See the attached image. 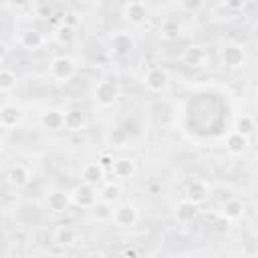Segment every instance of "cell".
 <instances>
[{
	"mask_svg": "<svg viewBox=\"0 0 258 258\" xmlns=\"http://www.w3.org/2000/svg\"><path fill=\"white\" fill-rule=\"evenodd\" d=\"M220 214L226 216L230 222H236V220H240V218L244 216V204H242L240 200H236V198H230V200L224 202Z\"/></svg>",
	"mask_w": 258,
	"mask_h": 258,
	"instance_id": "603a6c76",
	"label": "cell"
},
{
	"mask_svg": "<svg viewBox=\"0 0 258 258\" xmlns=\"http://www.w3.org/2000/svg\"><path fill=\"white\" fill-rule=\"evenodd\" d=\"M18 42H20V46L22 48H26V50H38L42 44H44V36L38 32V30H26V32H22L20 36H18Z\"/></svg>",
	"mask_w": 258,
	"mask_h": 258,
	"instance_id": "44dd1931",
	"label": "cell"
},
{
	"mask_svg": "<svg viewBox=\"0 0 258 258\" xmlns=\"http://www.w3.org/2000/svg\"><path fill=\"white\" fill-rule=\"evenodd\" d=\"M139 254H141V250L135 248V246H125L121 250V256H139Z\"/></svg>",
	"mask_w": 258,
	"mask_h": 258,
	"instance_id": "e575fe53",
	"label": "cell"
},
{
	"mask_svg": "<svg viewBox=\"0 0 258 258\" xmlns=\"http://www.w3.org/2000/svg\"><path fill=\"white\" fill-rule=\"evenodd\" d=\"M129 131L127 129H123V127H113V129H109L107 131V135H105V141H107V145L109 147H113V149H119V147H125L127 143H129Z\"/></svg>",
	"mask_w": 258,
	"mask_h": 258,
	"instance_id": "ffe728a7",
	"label": "cell"
},
{
	"mask_svg": "<svg viewBox=\"0 0 258 258\" xmlns=\"http://www.w3.org/2000/svg\"><path fill=\"white\" fill-rule=\"evenodd\" d=\"M77 73V60L71 56H56L50 60V77L58 83H67Z\"/></svg>",
	"mask_w": 258,
	"mask_h": 258,
	"instance_id": "7a4b0ae2",
	"label": "cell"
},
{
	"mask_svg": "<svg viewBox=\"0 0 258 258\" xmlns=\"http://www.w3.org/2000/svg\"><path fill=\"white\" fill-rule=\"evenodd\" d=\"M83 2H87V4H95V2H99V0H83Z\"/></svg>",
	"mask_w": 258,
	"mask_h": 258,
	"instance_id": "8d00e7d4",
	"label": "cell"
},
{
	"mask_svg": "<svg viewBox=\"0 0 258 258\" xmlns=\"http://www.w3.org/2000/svg\"><path fill=\"white\" fill-rule=\"evenodd\" d=\"M40 125L44 129H50V131H56L60 127H64V111L60 109H46L40 113Z\"/></svg>",
	"mask_w": 258,
	"mask_h": 258,
	"instance_id": "5bb4252c",
	"label": "cell"
},
{
	"mask_svg": "<svg viewBox=\"0 0 258 258\" xmlns=\"http://www.w3.org/2000/svg\"><path fill=\"white\" fill-rule=\"evenodd\" d=\"M121 191H123V189H121L119 183H107V185L101 189V200L113 204V202H117V200L121 198Z\"/></svg>",
	"mask_w": 258,
	"mask_h": 258,
	"instance_id": "83f0119b",
	"label": "cell"
},
{
	"mask_svg": "<svg viewBox=\"0 0 258 258\" xmlns=\"http://www.w3.org/2000/svg\"><path fill=\"white\" fill-rule=\"evenodd\" d=\"M256 212H258V204H256Z\"/></svg>",
	"mask_w": 258,
	"mask_h": 258,
	"instance_id": "74e56055",
	"label": "cell"
},
{
	"mask_svg": "<svg viewBox=\"0 0 258 258\" xmlns=\"http://www.w3.org/2000/svg\"><path fill=\"white\" fill-rule=\"evenodd\" d=\"M143 83H145V87H147L151 93H163V91L169 87V75H167L165 69L153 67V69H149V71L145 73Z\"/></svg>",
	"mask_w": 258,
	"mask_h": 258,
	"instance_id": "5b68a950",
	"label": "cell"
},
{
	"mask_svg": "<svg viewBox=\"0 0 258 258\" xmlns=\"http://www.w3.org/2000/svg\"><path fill=\"white\" fill-rule=\"evenodd\" d=\"M179 4H181L183 10H187V12H196V10H200V6L204 4V0H179Z\"/></svg>",
	"mask_w": 258,
	"mask_h": 258,
	"instance_id": "1f68e13d",
	"label": "cell"
},
{
	"mask_svg": "<svg viewBox=\"0 0 258 258\" xmlns=\"http://www.w3.org/2000/svg\"><path fill=\"white\" fill-rule=\"evenodd\" d=\"M77 240H79V230L73 228V226H60L56 230V234H54V242L60 244V246H64V248L67 246H73Z\"/></svg>",
	"mask_w": 258,
	"mask_h": 258,
	"instance_id": "cb8c5ba5",
	"label": "cell"
},
{
	"mask_svg": "<svg viewBox=\"0 0 258 258\" xmlns=\"http://www.w3.org/2000/svg\"><path fill=\"white\" fill-rule=\"evenodd\" d=\"M20 121V109L16 105H2L0 109V125L4 129H12L16 127Z\"/></svg>",
	"mask_w": 258,
	"mask_h": 258,
	"instance_id": "7402d4cb",
	"label": "cell"
},
{
	"mask_svg": "<svg viewBox=\"0 0 258 258\" xmlns=\"http://www.w3.org/2000/svg\"><path fill=\"white\" fill-rule=\"evenodd\" d=\"M234 131H238V133L250 137V135L256 131V121H254V117H250V115H238V117H236V123H234Z\"/></svg>",
	"mask_w": 258,
	"mask_h": 258,
	"instance_id": "d4e9b609",
	"label": "cell"
},
{
	"mask_svg": "<svg viewBox=\"0 0 258 258\" xmlns=\"http://www.w3.org/2000/svg\"><path fill=\"white\" fill-rule=\"evenodd\" d=\"M224 4H226L228 10L238 12V10H242V8L246 6V0H224Z\"/></svg>",
	"mask_w": 258,
	"mask_h": 258,
	"instance_id": "d6a6232c",
	"label": "cell"
},
{
	"mask_svg": "<svg viewBox=\"0 0 258 258\" xmlns=\"http://www.w3.org/2000/svg\"><path fill=\"white\" fill-rule=\"evenodd\" d=\"M10 2H12V4L16 6V8H24V6H26V4L30 2V0H10Z\"/></svg>",
	"mask_w": 258,
	"mask_h": 258,
	"instance_id": "d590c367",
	"label": "cell"
},
{
	"mask_svg": "<svg viewBox=\"0 0 258 258\" xmlns=\"http://www.w3.org/2000/svg\"><path fill=\"white\" fill-rule=\"evenodd\" d=\"M119 85H117V81H113V79H105V81H101L97 87H95V101H97V105L99 107H103V109H107V107H113L115 103H117V99H119Z\"/></svg>",
	"mask_w": 258,
	"mask_h": 258,
	"instance_id": "6da1fadb",
	"label": "cell"
},
{
	"mask_svg": "<svg viewBox=\"0 0 258 258\" xmlns=\"http://www.w3.org/2000/svg\"><path fill=\"white\" fill-rule=\"evenodd\" d=\"M109 48L115 56L123 58V56H129L135 48V38L131 32H115L109 40Z\"/></svg>",
	"mask_w": 258,
	"mask_h": 258,
	"instance_id": "277c9868",
	"label": "cell"
},
{
	"mask_svg": "<svg viewBox=\"0 0 258 258\" xmlns=\"http://www.w3.org/2000/svg\"><path fill=\"white\" fill-rule=\"evenodd\" d=\"M230 224H232V222H230L226 216H222V214H220V216L214 220L212 230H214L216 234H226V232H228V228H230Z\"/></svg>",
	"mask_w": 258,
	"mask_h": 258,
	"instance_id": "f546056e",
	"label": "cell"
},
{
	"mask_svg": "<svg viewBox=\"0 0 258 258\" xmlns=\"http://www.w3.org/2000/svg\"><path fill=\"white\" fill-rule=\"evenodd\" d=\"M71 200H73V204L79 206V208L93 210V206L97 204V191H95L93 185L83 183V185L73 187V191H71Z\"/></svg>",
	"mask_w": 258,
	"mask_h": 258,
	"instance_id": "8992f818",
	"label": "cell"
},
{
	"mask_svg": "<svg viewBox=\"0 0 258 258\" xmlns=\"http://www.w3.org/2000/svg\"><path fill=\"white\" fill-rule=\"evenodd\" d=\"M246 149H248V137L246 135L232 131L226 137V151L230 155H242V153H246Z\"/></svg>",
	"mask_w": 258,
	"mask_h": 258,
	"instance_id": "2e32d148",
	"label": "cell"
},
{
	"mask_svg": "<svg viewBox=\"0 0 258 258\" xmlns=\"http://www.w3.org/2000/svg\"><path fill=\"white\" fill-rule=\"evenodd\" d=\"M93 216L97 218V220H109V218H113V210H111V204L109 202H105V200H101V202H97L95 206H93Z\"/></svg>",
	"mask_w": 258,
	"mask_h": 258,
	"instance_id": "f1b7e54d",
	"label": "cell"
},
{
	"mask_svg": "<svg viewBox=\"0 0 258 258\" xmlns=\"http://www.w3.org/2000/svg\"><path fill=\"white\" fill-rule=\"evenodd\" d=\"M38 14H40V16H44V18H48V16H52V14H54V8H52L50 4H46V2H42V4L38 6Z\"/></svg>",
	"mask_w": 258,
	"mask_h": 258,
	"instance_id": "836d02e7",
	"label": "cell"
},
{
	"mask_svg": "<svg viewBox=\"0 0 258 258\" xmlns=\"http://www.w3.org/2000/svg\"><path fill=\"white\" fill-rule=\"evenodd\" d=\"M123 16H125V20H127L129 24L139 26V24H143L145 18H147V8H145V4H143L141 0H129V2L125 4V8H123Z\"/></svg>",
	"mask_w": 258,
	"mask_h": 258,
	"instance_id": "ba28073f",
	"label": "cell"
},
{
	"mask_svg": "<svg viewBox=\"0 0 258 258\" xmlns=\"http://www.w3.org/2000/svg\"><path fill=\"white\" fill-rule=\"evenodd\" d=\"M81 177H83L85 183H89V185H97V183H101L103 177H105V167H103L99 161H91V163H87V165L83 167Z\"/></svg>",
	"mask_w": 258,
	"mask_h": 258,
	"instance_id": "9a60e30c",
	"label": "cell"
},
{
	"mask_svg": "<svg viewBox=\"0 0 258 258\" xmlns=\"http://www.w3.org/2000/svg\"><path fill=\"white\" fill-rule=\"evenodd\" d=\"M85 127H87V119H85V115L79 109L64 111V129L67 131L77 133V131H83Z\"/></svg>",
	"mask_w": 258,
	"mask_h": 258,
	"instance_id": "ac0fdd59",
	"label": "cell"
},
{
	"mask_svg": "<svg viewBox=\"0 0 258 258\" xmlns=\"http://www.w3.org/2000/svg\"><path fill=\"white\" fill-rule=\"evenodd\" d=\"M97 161H99L105 169H111V167H113V163H115V157H113L109 151H101V153H99V157H97Z\"/></svg>",
	"mask_w": 258,
	"mask_h": 258,
	"instance_id": "4dcf8cb0",
	"label": "cell"
},
{
	"mask_svg": "<svg viewBox=\"0 0 258 258\" xmlns=\"http://www.w3.org/2000/svg\"><path fill=\"white\" fill-rule=\"evenodd\" d=\"M71 204H73L71 194H64V191H50L48 198H46V206H48V210H50V212H56V214L69 210Z\"/></svg>",
	"mask_w": 258,
	"mask_h": 258,
	"instance_id": "e0dca14e",
	"label": "cell"
},
{
	"mask_svg": "<svg viewBox=\"0 0 258 258\" xmlns=\"http://www.w3.org/2000/svg\"><path fill=\"white\" fill-rule=\"evenodd\" d=\"M256 159H258V155H256Z\"/></svg>",
	"mask_w": 258,
	"mask_h": 258,
	"instance_id": "f35d334b",
	"label": "cell"
},
{
	"mask_svg": "<svg viewBox=\"0 0 258 258\" xmlns=\"http://www.w3.org/2000/svg\"><path fill=\"white\" fill-rule=\"evenodd\" d=\"M139 220V208L131 202H123L113 210V222L117 228H133Z\"/></svg>",
	"mask_w": 258,
	"mask_h": 258,
	"instance_id": "3957f363",
	"label": "cell"
},
{
	"mask_svg": "<svg viewBox=\"0 0 258 258\" xmlns=\"http://www.w3.org/2000/svg\"><path fill=\"white\" fill-rule=\"evenodd\" d=\"M159 32H161V38H165V40H177L183 32V26L177 18H165L159 26Z\"/></svg>",
	"mask_w": 258,
	"mask_h": 258,
	"instance_id": "d6986e66",
	"label": "cell"
},
{
	"mask_svg": "<svg viewBox=\"0 0 258 258\" xmlns=\"http://www.w3.org/2000/svg\"><path fill=\"white\" fill-rule=\"evenodd\" d=\"M208 196H210V187H208V183L204 179H191L187 183V187H185V198L196 202L198 206L204 204L208 200Z\"/></svg>",
	"mask_w": 258,
	"mask_h": 258,
	"instance_id": "30bf717a",
	"label": "cell"
},
{
	"mask_svg": "<svg viewBox=\"0 0 258 258\" xmlns=\"http://www.w3.org/2000/svg\"><path fill=\"white\" fill-rule=\"evenodd\" d=\"M75 36H77L75 26H73V24H69V22L60 24V26L56 28V32H54V38H56V42H58V44H71V42L75 40Z\"/></svg>",
	"mask_w": 258,
	"mask_h": 258,
	"instance_id": "484cf974",
	"label": "cell"
},
{
	"mask_svg": "<svg viewBox=\"0 0 258 258\" xmlns=\"http://www.w3.org/2000/svg\"><path fill=\"white\" fill-rule=\"evenodd\" d=\"M246 62V50L240 44H226L222 48V64L228 69H240Z\"/></svg>",
	"mask_w": 258,
	"mask_h": 258,
	"instance_id": "52a82bcc",
	"label": "cell"
},
{
	"mask_svg": "<svg viewBox=\"0 0 258 258\" xmlns=\"http://www.w3.org/2000/svg\"><path fill=\"white\" fill-rule=\"evenodd\" d=\"M198 204L196 202H191V200H187V198H183L181 202H177L175 204V218H177V222L179 224H189V222H194L196 218H198Z\"/></svg>",
	"mask_w": 258,
	"mask_h": 258,
	"instance_id": "9c48e42d",
	"label": "cell"
},
{
	"mask_svg": "<svg viewBox=\"0 0 258 258\" xmlns=\"http://www.w3.org/2000/svg\"><path fill=\"white\" fill-rule=\"evenodd\" d=\"M6 177H8V183H10L12 187H24V185H28V181H30V171H28L26 165L14 163V165H10Z\"/></svg>",
	"mask_w": 258,
	"mask_h": 258,
	"instance_id": "4fadbf2b",
	"label": "cell"
},
{
	"mask_svg": "<svg viewBox=\"0 0 258 258\" xmlns=\"http://www.w3.org/2000/svg\"><path fill=\"white\" fill-rule=\"evenodd\" d=\"M14 87H16V73H12L10 69H2L0 71V91L10 93Z\"/></svg>",
	"mask_w": 258,
	"mask_h": 258,
	"instance_id": "4316f807",
	"label": "cell"
},
{
	"mask_svg": "<svg viewBox=\"0 0 258 258\" xmlns=\"http://www.w3.org/2000/svg\"><path fill=\"white\" fill-rule=\"evenodd\" d=\"M111 171H113V175L119 177V179H131V177L137 173V163H135V159H131V157H119V159H115Z\"/></svg>",
	"mask_w": 258,
	"mask_h": 258,
	"instance_id": "8fae6325",
	"label": "cell"
},
{
	"mask_svg": "<svg viewBox=\"0 0 258 258\" xmlns=\"http://www.w3.org/2000/svg\"><path fill=\"white\" fill-rule=\"evenodd\" d=\"M208 58V52L204 46H198V44H191L187 48H183L181 52V62L187 64V67H202Z\"/></svg>",
	"mask_w": 258,
	"mask_h": 258,
	"instance_id": "7c38bea8",
	"label": "cell"
}]
</instances>
